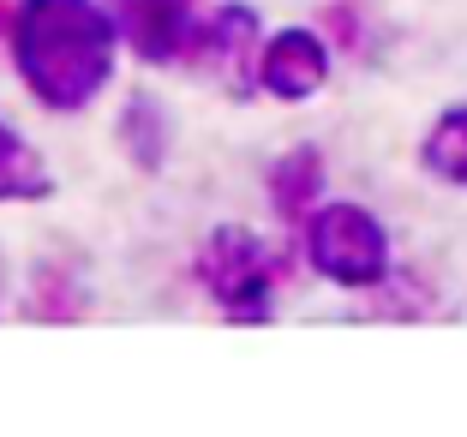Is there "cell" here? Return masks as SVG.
<instances>
[{"label": "cell", "instance_id": "6da1fadb", "mask_svg": "<svg viewBox=\"0 0 467 437\" xmlns=\"http://www.w3.org/2000/svg\"><path fill=\"white\" fill-rule=\"evenodd\" d=\"M6 55L42 114H84L114 84L120 25L109 0H13Z\"/></svg>", "mask_w": 467, "mask_h": 437}, {"label": "cell", "instance_id": "7a4b0ae2", "mask_svg": "<svg viewBox=\"0 0 467 437\" xmlns=\"http://www.w3.org/2000/svg\"><path fill=\"white\" fill-rule=\"evenodd\" d=\"M192 276L228 324H270L275 317V287L288 276V252L270 246V240L252 234V228L222 222V228L204 234V246H198V258H192Z\"/></svg>", "mask_w": 467, "mask_h": 437}, {"label": "cell", "instance_id": "3957f363", "mask_svg": "<svg viewBox=\"0 0 467 437\" xmlns=\"http://www.w3.org/2000/svg\"><path fill=\"white\" fill-rule=\"evenodd\" d=\"M306 264L342 294H371L396 270L384 222L354 198H330V204L317 198L312 204V216H306Z\"/></svg>", "mask_w": 467, "mask_h": 437}, {"label": "cell", "instance_id": "277c9868", "mask_svg": "<svg viewBox=\"0 0 467 437\" xmlns=\"http://www.w3.org/2000/svg\"><path fill=\"white\" fill-rule=\"evenodd\" d=\"M120 42L144 67H192L204 36V0H109Z\"/></svg>", "mask_w": 467, "mask_h": 437}, {"label": "cell", "instance_id": "5b68a950", "mask_svg": "<svg viewBox=\"0 0 467 437\" xmlns=\"http://www.w3.org/2000/svg\"><path fill=\"white\" fill-rule=\"evenodd\" d=\"M252 84H258L270 102H312L324 84H330V42L306 25H288L275 36L258 42V67H252Z\"/></svg>", "mask_w": 467, "mask_h": 437}, {"label": "cell", "instance_id": "8992f818", "mask_svg": "<svg viewBox=\"0 0 467 437\" xmlns=\"http://www.w3.org/2000/svg\"><path fill=\"white\" fill-rule=\"evenodd\" d=\"M258 6H246V0H234V6H216V13L204 18V36H198V55L192 67L216 72V78H228L234 90H246L252 84V67H258Z\"/></svg>", "mask_w": 467, "mask_h": 437}, {"label": "cell", "instance_id": "52a82bcc", "mask_svg": "<svg viewBox=\"0 0 467 437\" xmlns=\"http://www.w3.org/2000/svg\"><path fill=\"white\" fill-rule=\"evenodd\" d=\"M264 192H270V210L282 222H306L312 204L324 198V151H317V144H294V151H282L270 162Z\"/></svg>", "mask_w": 467, "mask_h": 437}, {"label": "cell", "instance_id": "ba28073f", "mask_svg": "<svg viewBox=\"0 0 467 437\" xmlns=\"http://www.w3.org/2000/svg\"><path fill=\"white\" fill-rule=\"evenodd\" d=\"M114 138H120V151L132 168H144V174H162L168 162V109L156 102V96H126L120 109V126H114Z\"/></svg>", "mask_w": 467, "mask_h": 437}, {"label": "cell", "instance_id": "9c48e42d", "mask_svg": "<svg viewBox=\"0 0 467 437\" xmlns=\"http://www.w3.org/2000/svg\"><path fill=\"white\" fill-rule=\"evenodd\" d=\"M420 168H426L438 186L467 192V102H450L438 120L420 138Z\"/></svg>", "mask_w": 467, "mask_h": 437}, {"label": "cell", "instance_id": "30bf717a", "mask_svg": "<svg viewBox=\"0 0 467 437\" xmlns=\"http://www.w3.org/2000/svg\"><path fill=\"white\" fill-rule=\"evenodd\" d=\"M48 192H55V174H48L42 151L0 120V204H42Z\"/></svg>", "mask_w": 467, "mask_h": 437}, {"label": "cell", "instance_id": "8fae6325", "mask_svg": "<svg viewBox=\"0 0 467 437\" xmlns=\"http://www.w3.org/2000/svg\"><path fill=\"white\" fill-rule=\"evenodd\" d=\"M84 282L67 270V264H36V276H30V300L25 312L42 317V324H78L84 317Z\"/></svg>", "mask_w": 467, "mask_h": 437}, {"label": "cell", "instance_id": "7c38bea8", "mask_svg": "<svg viewBox=\"0 0 467 437\" xmlns=\"http://www.w3.org/2000/svg\"><path fill=\"white\" fill-rule=\"evenodd\" d=\"M324 30H330L336 48H359V42H366V25H359L354 0H330V6H324Z\"/></svg>", "mask_w": 467, "mask_h": 437}]
</instances>
